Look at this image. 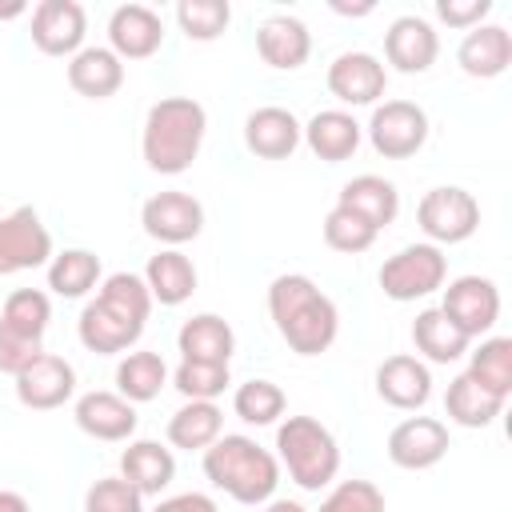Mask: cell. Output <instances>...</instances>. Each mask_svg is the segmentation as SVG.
I'll use <instances>...</instances> for the list:
<instances>
[{
	"label": "cell",
	"instance_id": "cell-1",
	"mask_svg": "<svg viewBox=\"0 0 512 512\" xmlns=\"http://www.w3.org/2000/svg\"><path fill=\"white\" fill-rule=\"evenodd\" d=\"M148 316H152V292H148L144 276L112 272V276H104L96 300L84 304V312L76 320V336L88 352L116 356V352H128L144 336Z\"/></svg>",
	"mask_w": 512,
	"mask_h": 512
},
{
	"label": "cell",
	"instance_id": "cell-2",
	"mask_svg": "<svg viewBox=\"0 0 512 512\" xmlns=\"http://www.w3.org/2000/svg\"><path fill=\"white\" fill-rule=\"evenodd\" d=\"M268 316L296 356L328 352L340 332V312L332 296H324L316 280L304 272H284L268 284Z\"/></svg>",
	"mask_w": 512,
	"mask_h": 512
},
{
	"label": "cell",
	"instance_id": "cell-3",
	"mask_svg": "<svg viewBox=\"0 0 512 512\" xmlns=\"http://www.w3.org/2000/svg\"><path fill=\"white\" fill-rule=\"evenodd\" d=\"M208 132V112L200 100L192 96H164L148 108L144 116V132H140V152L144 164L160 176H180L192 168V160L200 156Z\"/></svg>",
	"mask_w": 512,
	"mask_h": 512
},
{
	"label": "cell",
	"instance_id": "cell-4",
	"mask_svg": "<svg viewBox=\"0 0 512 512\" xmlns=\"http://www.w3.org/2000/svg\"><path fill=\"white\" fill-rule=\"evenodd\" d=\"M204 476L212 488L232 496L236 504H268L280 484V460L260 448L252 436L240 432H220L204 448Z\"/></svg>",
	"mask_w": 512,
	"mask_h": 512
},
{
	"label": "cell",
	"instance_id": "cell-5",
	"mask_svg": "<svg viewBox=\"0 0 512 512\" xmlns=\"http://www.w3.org/2000/svg\"><path fill=\"white\" fill-rule=\"evenodd\" d=\"M276 460L288 468L292 484L320 492L340 472V444L316 416H288L276 428Z\"/></svg>",
	"mask_w": 512,
	"mask_h": 512
},
{
	"label": "cell",
	"instance_id": "cell-6",
	"mask_svg": "<svg viewBox=\"0 0 512 512\" xmlns=\"http://www.w3.org/2000/svg\"><path fill=\"white\" fill-rule=\"evenodd\" d=\"M380 292L396 304H408V300H424L432 292L444 288L448 280V256L436 248V244H408L400 248L396 256H388L380 264Z\"/></svg>",
	"mask_w": 512,
	"mask_h": 512
},
{
	"label": "cell",
	"instance_id": "cell-7",
	"mask_svg": "<svg viewBox=\"0 0 512 512\" xmlns=\"http://www.w3.org/2000/svg\"><path fill=\"white\" fill-rule=\"evenodd\" d=\"M416 224L428 236V244H464L476 228H480V204L468 188L456 184H440L432 192H424V200L416 204Z\"/></svg>",
	"mask_w": 512,
	"mask_h": 512
},
{
	"label": "cell",
	"instance_id": "cell-8",
	"mask_svg": "<svg viewBox=\"0 0 512 512\" xmlns=\"http://www.w3.org/2000/svg\"><path fill=\"white\" fill-rule=\"evenodd\" d=\"M368 140L384 160H408L428 140V112L412 100H384L372 108Z\"/></svg>",
	"mask_w": 512,
	"mask_h": 512
},
{
	"label": "cell",
	"instance_id": "cell-9",
	"mask_svg": "<svg viewBox=\"0 0 512 512\" xmlns=\"http://www.w3.org/2000/svg\"><path fill=\"white\" fill-rule=\"evenodd\" d=\"M440 312L468 336H488L500 320V288L488 280V276H456L448 288H444V300H440Z\"/></svg>",
	"mask_w": 512,
	"mask_h": 512
},
{
	"label": "cell",
	"instance_id": "cell-10",
	"mask_svg": "<svg viewBox=\"0 0 512 512\" xmlns=\"http://www.w3.org/2000/svg\"><path fill=\"white\" fill-rule=\"evenodd\" d=\"M140 224L152 240L176 248V244H188L204 232V204L192 196V192H180V188H168V192H156L144 200L140 208Z\"/></svg>",
	"mask_w": 512,
	"mask_h": 512
},
{
	"label": "cell",
	"instance_id": "cell-11",
	"mask_svg": "<svg viewBox=\"0 0 512 512\" xmlns=\"http://www.w3.org/2000/svg\"><path fill=\"white\" fill-rule=\"evenodd\" d=\"M52 260V232L40 224L36 208H16L0 216V276L44 268Z\"/></svg>",
	"mask_w": 512,
	"mask_h": 512
},
{
	"label": "cell",
	"instance_id": "cell-12",
	"mask_svg": "<svg viewBox=\"0 0 512 512\" xmlns=\"http://www.w3.org/2000/svg\"><path fill=\"white\" fill-rule=\"evenodd\" d=\"M448 424L436 416H408L388 432V460L408 472H424L448 456Z\"/></svg>",
	"mask_w": 512,
	"mask_h": 512
},
{
	"label": "cell",
	"instance_id": "cell-13",
	"mask_svg": "<svg viewBox=\"0 0 512 512\" xmlns=\"http://www.w3.org/2000/svg\"><path fill=\"white\" fill-rule=\"evenodd\" d=\"M328 92L340 100V104H352V108H368L384 96L388 88V68L372 56V52H340L332 64H328Z\"/></svg>",
	"mask_w": 512,
	"mask_h": 512
},
{
	"label": "cell",
	"instance_id": "cell-14",
	"mask_svg": "<svg viewBox=\"0 0 512 512\" xmlns=\"http://www.w3.org/2000/svg\"><path fill=\"white\" fill-rule=\"evenodd\" d=\"M76 392V368L64 356L40 352L20 376H16V400L32 412H52L60 404H68Z\"/></svg>",
	"mask_w": 512,
	"mask_h": 512
},
{
	"label": "cell",
	"instance_id": "cell-15",
	"mask_svg": "<svg viewBox=\"0 0 512 512\" xmlns=\"http://www.w3.org/2000/svg\"><path fill=\"white\" fill-rule=\"evenodd\" d=\"M88 32V16L76 0H40L32 8V44L44 56H76Z\"/></svg>",
	"mask_w": 512,
	"mask_h": 512
},
{
	"label": "cell",
	"instance_id": "cell-16",
	"mask_svg": "<svg viewBox=\"0 0 512 512\" xmlns=\"http://www.w3.org/2000/svg\"><path fill=\"white\" fill-rule=\"evenodd\" d=\"M384 56L396 72L420 76L436 64L440 56V36L424 16H396L384 32Z\"/></svg>",
	"mask_w": 512,
	"mask_h": 512
},
{
	"label": "cell",
	"instance_id": "cell-17",
	"mask_svg": "<svg viewBox=\"0 0 512 512\" xmlns=\"http://www.w3.org/2000/svg\"><path fill=\"white\" fill-rule=\"evenodd\" d=\"M164 44V20L148 4H120L108 16V48L120 60H148Z\"/></svg>",
	"mask_w": 512,
	"mask_h": 512
},
{
	"label": "cell",
	"instance_id": "cell-18",
	"mask_svg": "<svg viewBox=\"0 0 512 512\" xmlns=\"http://www.w3.org/2000/svg\"><path fill=\"white\" fill-rule=\"evenodd\" d=\"M76 416V428L92 440H104V444H120V440H132L136 432V404H128L120 392H84L72 408Z\"/></svg>",
	"mask_w": 512,
	"mask_h": 512
},
{
	"label": "cell",
	"instance_id": "cell-19",
	"mask_svg": "<svg viewBox=\"0 0 512 512\" xmlns=\"http://www.w3.org/2000/svg\"><path fill=\"white\" fill-rule=\"evenodd\" d=\"M300 140H304V124L280 104H264L244 120V144L260 160H288L300 148Z\"/></svg>",
	"mask_w": 512,
	"mask_h": 512
},
{
	"label": "cell",
	"instance_id": "cell-20",
	"mask_svg": "<svg viewBox=\"0 0 512 512\" xmlns=\"http://www.w3.org/2000/svg\"><path fill=\"white\" fill-rule=\"evenodd\" d=\"M376 392H380L384 404H392L400 412H416L432 396V372L420 356H408V352L388 356L376 368Z\"/></svg>",
	"mask_w": 512,
	"mask_h": 512
},
{
	"label": "cell",
	"instance_id": "cell-21",
	"mask_svg": "<svg viewBox=\"0 0 512 512\" xmlns=\"http://www.w3.org/2000/svg\"><path fill=\"white\" fill-rule=\"evenodd\" d=\"M456 64L464 68V76H476V80L504 76L508 64H512V32L504 24H476V28H468L460 48H456Z\"/></svg>",
	"mask_w": 512,
	"mask_h": 512
},
{
	"label": "cell",
	"instance_id": "cell-22",
	"mask_svg": "<svg viewBox=\"0 0 512 512\" xmlns=\"http://www.w3.org/2000/svg\"><path fill=\"white\" fill-rule=\"evenodd\" d=\"M256 52L268 68L276 72H292L312 56V32L304 20L296 16H268L256 28Z\"/></svg>",
	"mask_w": 512,
	"mask_h": 512
},
{
	"label": "cell",
	"instance_id": "cell-23",
	"mask_svg": "<svg viewBox=\"0 0 512 512\" xmlns=\"http://www.w3.org/2000/svg\"><path fill=\"white\" fill-rule=\"evenodd\" d=\"M176 348L184 360H200V364H228L236 352V332L224 316L216 312H200L192 320L180 324L176 332Z\"/></svg>",
	"mask_w": 512,
	"mask_h": 512
},
{
	"label": "cell",
	"instance_id": "cell-24",
	"mask_svg": "<svg viewBox=\"0 0 512 512\" xmlns=\"http://www.w3.org/2000/svg\"><path fill=\"white\" fill-rule=\"evenodd\" d=\"M120 476L140 496H160L172 484V476H176V456L160 440H132L120 452Z\"/></svg>",
	"mask_w": 512,
	"mask_h": 512
},
{
	"label": "cell",
	"instance_id": "cell-25",
	"mask_svg": "<svg viewBox=\"0 0 512 512\" xmlns=\"http://www.w3.org/2000/svg\"><path fill=\"white\" fill-rule=\"evenodd\" d=\"M68 84L84 100H108L124 84V60L112 48H80L68 60Z\"/></svg>",
	"mask_w": 512,
	"mask_h": 512
},
{
	"label": "cell",
	"instance_id": "cell-26",
	"mask_svg": "<svg viewBox=\"0 0 512 512\" xmlns=\"http://www.w3.org/2000/svg\"><path fill=\"white\" fill-rule=\"evenodd\" d=\"M364 128L356 124L352 112L344 108H324L304 124V144L312 148V156H320L324 164H340L360 148Z\"/></svg>",
	"mask_w": 512,
	"mask_h": 512
},
{
	"label": "cell",
	"instance_id": "cell-27",
	"mask_svg": "<svg viewBox=\"0 0 512 512\" xmlns=\"http://www.w3.org/2000/svg\"><path fill=\"white\" fill-rule=\"evenodd\" d=\"M336 204L348 208V212H356V216H364V220L380 232V228H388V224L396 220V212H400V192H396L392 180H384V176H376V172H364V176H352V180L340 188Z\"/></svg>",
	"mask_w": 512,
	"mask_h": 512
},
{
	"label": "cell",
	"instance_id": "cell-28",
	"mask_svg": "<svg viewBox=\"0 0 512 512\" xmlns=\"http://www.w3.org/2000/svg\"><path fill=\"white\" fill-rule=\"evenodd\" d=\"M144 284L152 292V304L176 308L196 292V264L180 248H160L156 256H148Z\"/></svg>",
	"mask_w": 512,
	"mask_h": 512
},
{
	"label": "cell",
	"instance_id": "cell-29",
	"mask_svg": "<svg viewBox=\"0 0 512 512\" xmlns=\"http://www.w3.org/2000/svg\"><path fill=\"white\" fill-rule=\"evenodd\" d=\"M412 344H416V352L428 360V364H452V360H460L464 352H468V336L440 312V308H424V312H416V320H412Z\"/></svg>",
	"mask_w": 512,
	"mask_h": 512
},
{
	"label": "cell",
	"instance_id": "cell-30",
	"mask_svg": "<svg viewBox=\"0 0 512 512\" xmlns=\"http://www.w3.org/2000/svg\"><path fill=\"white\" fill-rule=\"evenodd\" d=\"M220 432L224 412L216 408V400H184V408H176L168 420V444L184 452H204Z\"/></svg>",
	"mask_w": 512,
	"mask_h": 512
},
{
	"label": "cell",
	"instance_id": "cell-31",
	"mask_svg": "<svg viewBox=\"0 0 512 512\" xmlns=\"http://www.w3.org/2000/svg\"><path fill=\"white\" fill-rule=\"evenodd\" d=\"M444 412H448V420L460 424V428H488V424L504 412V400L492 396L488 388H480L468 372H460V376L448 384V392H444Z\"/></svg>",
	"mask_w": 512,
	"mask_h": 512
},
{
	"label": "cell",
	"instance_id": "cell-32",
	"mask_svg": "<svg viewBox=\"0 0 512 512\" xmlns=\"http://www.w3.org/2000/svg\"><path fill=\"white\" fill-rule=\"evenodd\" d=\"M168 384V364L160 360V352H124V360L116 364V392L128 404H148L160 396V388Z\"/></svg>",
	"mask_w": 512,
	"mask_h": 512
},
{
	"label": "cell",
	"instance_id": "cell-33",
	"mask_svg": "<svg viewBox=\"0 0 512 512\" xmlns=\"http://www.w3.org/2000/svg\"><path fill=\"white\" fill-rule=\"evenodd\" d=\"M100 284V256L88 248H64L48 260V288L64 300H80Z\"/></svg>",
	"mask_w": 512,
	"mask_h": 512
},
{
	"label": "cell",
	"instance_id": "cell-34",
	"mask_svg": "<svg viewBox=\"0 0 512 512\" xmlns=\"http://www.w3.org/2000/svg\"><path fill=\"white\" fill-rule=\"evenodd\" d=\"M468 376L492 396L508 400L512 396V336H484L480 348L472 352Z\"/></svg>",
	"mask_w": 512,
	"mask_h": 512
},
{
	"label": "cell",
	"instance_id": "cell-35",
	"mask_svg": "<svg viewBox=\"0 0 512 512\" xmlns=\"http://www.w3.org/2000/svg\"><path fill=\"white\" fill-rule=\"evenodd\" d=\"M48 320H52V300L40 288H16V292H8V300L0 308V324L28 340H44Z\"/></svg>",
	"mask_w": 512,
	"mask_h": 512
},
{
	"label": "cell",
	"instance_id": "cell-36",
	"mask_svg": "<svg viewBox=\"0 0 512 512\" xmlns=\"http://www.w3.org/2000/svg\"><path fill=\"white\" fill-rule=\"evenodd\" d=\"M284 392H280V384H272V380H248V384H240L236 392H232V412L244 420V424H256V428H268V424H276L280 416H284Z\"/></svg>",
	"mask_w": 512,
	"mask_h": 512
},
{
	"label": "cell",
	"instance_id": "cell-37",
	"mask_svg": "<svg viewBox=\"0 0 512 512\" xmlns=\"http://www.w3.org/2000/svg\"><path fill=\"white\" fill-rule=\"evenodd\" d=\"M228 20H232L228 0H180V4H176V24H180V32H184L188 40H200V44L224 36Z\"/></svg>",
	"mask_w": 512,
	"mask_h": 512
},
{
	"label": "cell",
	"instance_id": "cell-38",
	"mask_svg": "<svg viewBox=\"0 0 512 512\" xmlns=\"http://www.w3.org/2000/svg\"><path fill=\"white\" fill-rule=\"evenodd\" d=\"M376 228L364 220V216H356V212H348V208H332L328 216H324V244L332 248V252H344V256H356V252H368L372 244H376Z\"/></svg>",
	"mask_w": 512,
	"mask_h": 512
},
{
	"label": "cell",
	"instance_id": "cell-39",
	"mask_svg": "<svg viewBox=\"0 0 512 512\" xmlns=\"http://www.w3.org/2000/svg\"><path fill=\"white\" fill-rule=\"evenodd\" d=\"M232 384L228 364H200V360H180L172 372V388L184 400H216Z\"/></svg>",
	"mask_w": 512,
	"mask_h": 512
},
{
	"label": "cell",
	"instance_id": "cell-40",
	"mask_svg": "<svg viewBox=\"0 0 512 512\" xmlns=\"http://www.w3.org/2000/svg\"><path fill=\"white\" fill-rule=\"evenodd\" d=\"M84 512H144V496L124 476H100L84 492Z\"/></svg>",
	"mask_w": 512,
	"mask_h": 512
},
{
	"label": "cell",
	"instance_id": "cell-41",
	"mask_svg": "<svg viewBox=\"0 0 512 512\" xmlns=\"http://www.w3.org/2000/svg\"><path fill=\"white\" fill-rule=\"evenodd\" d=\"M320 512H384V492L372 480H340L320 500Z\"/></svg>",
	"mask_w": 512,
	"mask_h": 512
},
{
	"label": "cell",
	"instance_id": "cell-42",
	"mask_svg": "<svg viewBox=\"0 0 512 512\" xmlns=\"http://www.w3.org/2000/svg\"><path fill=\"white\" fill-rule=\"evenodd\" d=\"M40 352H44L40 340H28V336L8 332V328L0 324V372H4V376H20Z\"/></svg>",
	"mask_w": 512,
	"mask_h": 512
},
{
	"label": "cell",
	"instance_id": "cell-43",
	"mask_svg": "<svg viewBox=\"0 0 512 512\" xmlns=\"http://www.w3.org/2000/svg\"><path fill=\"white\" fill-rule=\"evenodd\" d=\"M492 12V0H436V16L448 28H476L484 16Z\"/></svg>",
	"mask_w": 512,
	"mask_h": 512
},
{
	"label": "cell",
	"instance_id": "cell-44",
	"mask_svg": "<svg viewBox=\"0 0 512 512\" xmlns=\"http://www.w3.org/2000/svg\"><path fill=\"white\" fill-rule=\"evenodd\" d=\"M152 512H220V508L204 492H176V496H164Z\"/></svg>",
	"mask_w": 512,
	"mask_h": 512
},
{
	"label": "cell",
	"instance_id": "cell-45",
	"mask_svg": "<svg viewBox=\"0 0 512 512\" xmlns=\"http://www.w3.org/2000/svg\"><path fill=\"white\" fill-rule=\"evenodd\" d=\"M0 512H32V504H28L20 492H12V488H0Z\"/></svg>",
	"mask_w": 512,
	"mask_h": 512
},
{
	"label": "cell",
	"instance_id": "cell-46",
	"mask_svg": "<svg viewBox=\"0 0 512 512\" xmlns=\"http://www.w3.org/2000/svg\"><path fill=\"white\" fill-rule=\"evenodd\" d=\"M376 4L368 0V4H340V0H332V12H340V16H368Z\"/></svg>",
	"mask_w": 512,
	"mask_h": 512
},
{
	"label": "cell",
	"instance_id": "cell-47",
	"mask_svg": "<svg viewBox=\"0 0 512 512\" xmlns=\"http://www.w3.org/2000/svg\"><path fill=\"white\" fill-rule=\"evenodd\" d=\"M260 512H308L300 500H268Z\"/></svg>",
	"mask_w": 512,
	"mask_h": 512
},
{
	"label": "cell",
	"instance_id": "cell-48",
	"mask_svg": "<svg viewBox=\"0 0 512 512\" xmlns=\"http://www.w3.org/2000/svg\"><path fill=\"white\" fill-rule=\"evenodd\" d=\"M28 12V4L24 0H12V4H0V20H16V16H24Z\"/></svg>",
	"mask_w": 512,
	"mask_h": 512
}]
</instances>
